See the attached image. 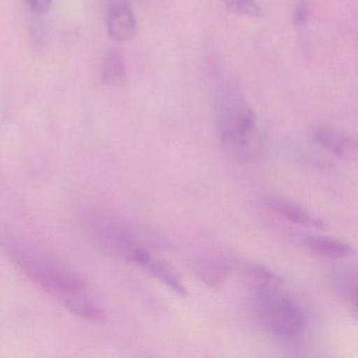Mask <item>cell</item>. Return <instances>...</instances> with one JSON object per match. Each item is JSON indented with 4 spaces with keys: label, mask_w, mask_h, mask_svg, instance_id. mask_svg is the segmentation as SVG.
<instances>
[{
    "label": "cell",
    "mask_w": 358,
    "mask_h": 358,
    "mask_svg": "<svg viewBox=\"0 0 358 358\" xmlns=\"http://www.w3.org/2000/svg\"><path fill=\"white\" fill-rule=\"evenodd\" d=\"M215 117L222 148L244 162L255 159L259 140L257 115L250 104L234 92H225L217 101Z\"/></svg>",
    "instance_id": "1"
},
{
    "label": "cell",
    "mask_w": 358,
    "mask_h": 358,
    "mask_svg": "<svg viewBox=\"0 0 358 358\" xmlns=\"http://www.w3.org/2000/svg\"><path fill=\"white\" fill-rule=\"evenodd\" d=\"M282 286L252 289L253 311L262 326L282 341H296L307 329V315Z\"/></svg>",
    "instance_id": "2"
},
{
    "label": "cell",
    "mask_w": 358,
    "mask_h": 358,
    "mask_svg": "<svg viewBox=\"0 0 358 358\" xmlns=\"http://www.w3.org/2000/svg\"><path fill=\"white\" fill-rule=\"evenodd\" d=\"M10 255L20 271L62 303L69 297L85 291L83 280L62 266L20 247H11Z\"/></svg>",
    "instance_id": "3"
},
{
    "label": "cell",
    "mask_w": 358,
    "mask_h": 358,
    "mask_svg": "<svg viewBox=\"0 0 358 358\" xmlns=\"http://www.w3.org/2000/svg\"><path fill=\"white\" fill-rule=\"evenodd\" d=\"M125 261L138 266L148 272L150 275L166 285L171 291L177 293L181 297L187 296V290L183 280L178 275L177 272L161 259H157L142 243L136 245L131 249Z\"/></svg>",
    "instance_id": "4"
},
{
    "label": "cell",
    "mask_w": 358,
    "mask_h": 358,
    "mask_svg": "<svg viewBox=\"0 0 358 358\" xmlns=\"http://www.w3.org/2000/svg\"><path fill=\"white\" fill-rule=\"evenodd\" d=\"M108 32L117 43H127L138 32L137 20L131 6L125 0H112L108 7Z\"/></svg>",
    "instance_id": "5"
},
{
    "label": "cell",
    "mask_w": 358,
    "mask_h": 358,
    "mask_svg": "<svg viewBox=\"0 0 358 358\" xmlns=\"http://www.w3.org/2000/svg\"><path fill=\"white\" fill-rule=\"evenodd\" d=\"M311 136L313 141L320 148L338 158L353 160L357 156V142L355 138L347 134L318 125L312 129Z\"/></svg>",
    "instance_id": "6"
},
{
    "label": "cell",
    "mask_w": 358,
    "mask_h": 358,
    "mask_svg": "<svg viewBox=\"0 0 358 358\" xmlns=\"http://www.w3.org/2000/svg\"><path fill=\"white\" fill-rule=\"evenodd\" d=\"M267 203L272 210L275 211L280 217L288 220L289 222L305 226V227L314 228V229L326 228V223L322 220L292 201L272 196L267 199Z\"/></svg>",
    "instance_id": "7"
},
{
    "label": "cell",
    "mask_w": 358,
    "mask_h": 358,
    "mask_svg": "<svg viewBox=\"0 0 358 358\" xmlns=\"http://www.w3.org/2000/svg\"><path fill=\"white\" fill-rule=\"evenodd\" d=\"M303 242L312 252L327 259H348L355 255V250L351 245L329 236L307 234L303 236Z\"/></svg>",
    "instance_id": "8"
},
{
    "label": "cell",
    "mask_w": 358,
    "mask_h": 358,
    "mask_svg": "<svg viewBox=\"0 0 358 358\" xmlns=\"http://www.w3.org/2000/svg\"><path fill=\"white\" fill-rule=\"evenodd\" d=\"M196 275L210 288H219L231 272V266L226 259L219 257H202L194 264Z\"/></svg>",
    "instance_id": "9"
},
{
    "label": "cell",
    "mask_w": 358,
    "mask_h": 358,
    "mask_svg": "<svg viewBox=\"0 0 358 358\" xmlns=\"http://www.w3.org/2000/svg\"><path fill=\"white\" fill-rule=\"evenodd\" d=\"M335 290L341 299L347 303L350 310L356 313V299H357V271L355 267L347 266L341 268L333 278Z\"/></svg>",
    "instance_id": "10"
},
{
    "label": "cell",
    "mask_w": 358,
    "mask_h": 358,
    "mask_svg": "<svg viewBox=\"0 0 358 358\" xmlns=\"http://www.w3.org/2000/svg\"><path fill=\"white\" fill-rule=\"evenodd\" d=\"M127 79V68L122 54L112 49L106 54L102 66V80L110 87H120Z\"/></svg>",
    "instance_id": "11"
},
{
    "label": "cell",
    "mask_w": 358,
    "mask_h": 358,
    "mask_svg": "<svg viewBox=\"0 0 358 358\" xmlns=\"http://www.w3.org/2000/svg\"><path fill=\"white\" fill-rule=\"evenodd\" d=\"M247 276L252 289L267 288V287L282 286V278L269 268L264 266H251L247 270Z\"/></svg>",
    "instance_id": "12"
},
{
    "label": "cell",
    "mask_w": 358,
    "mask_h": 358,
    "mask_svg": "<svg viewBox=\"0 0 358 358\" xmlns=\"http://www.w3.org/2000/svg\"><path fill=\"white\" fill-rule=\"evenodd\" d=\"M226 9L231 13L247 17L261 18L264 16L263 8L259 0H225Z\"/></svg>",
    "instance_id": "13"
},
{
    "label": "cell",
    "mask_w": 358,
    "mask_h": 358,
    "mask_svg": "<svg viewBox=\"0 0 358 358\" xmlns=\"http://www.w3.org/2000/svg\"><path fill=\"white\" fill-rule=\"evenodd\" d=\"M310 10L309 6L305 3H299L295 6L292 11V22L295 26L301 27L305 26L309 20Z\"/></svg>",
    "instance_id": "14"
},
{
    "label": "cell",
    "mask_w": 358,
    "mask_h": 358,
    "mask_svg": "<svg viewBox=\"0 0 358 358\" xmlns=\"http://www.w3.org/2000/svg\"><path fill=\"white\" fill-rule=\"evenodd\" d=\"M28 3L29 8L37 15H43L49 12L53 0H24Z\"/></svg>",
    "instance_id": "15"
}]
</instances>
